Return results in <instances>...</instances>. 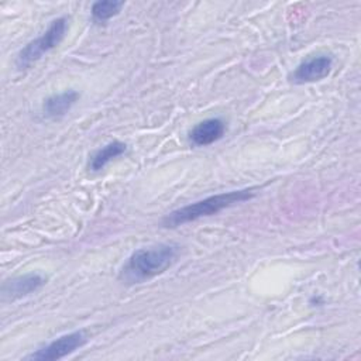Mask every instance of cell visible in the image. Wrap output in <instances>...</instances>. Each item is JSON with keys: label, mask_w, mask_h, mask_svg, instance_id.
I'll return each instance as SVG.
<instances>
[{"label": "cell", "mask_w": 361, "mask_h": 361, "mask_svg": "<svg viewBox=\"0 0 361 361\" xmlns=\"http://www.w3.org/2000/svg\"><path fill=\"white\" fill-rule=\"evenodd\" d=\"M179 255L176 244L161 243L135 250L121 267L118 279L127 285L145 282L171 268Z\"/></svg>", "instance_id": "6da1fadb"}, {"label": "cell", "mask_w": 361, "mask_h": 361, "mask_svg": "<svg viewBox=\"0 0 361 361\" xmlns=\"http://www.w3.org/2000/svg\"><path fill=\"white\" fill-rule=\"evenodd\" d=\"M254 195H255L254 189H240V190H230V192H223V193L204 197L202 200H197L195 203H190L188 206L179 207L168 213L162 219V226L173 228L185 223L199 220L202 217L217 214L227 207H231L237 203H243L252 199Z\"/></svg>", "instance_id": "7a4b0ae2"}, {"label": "cell", "mask_w": 361, "mask_h": 361, "mask_svg": "<svg viewBox=\"0 0 361 361\" xmlns=\"http://www.w3.org/2000/svg\"><path fill=\"white\" fill-rule=\"evenodd\" d=\"M68 30V18L58 17L51 21L48 28L35 39L30 41L24 48L20 49L16 65L18 69H25L31 66L34 62L41 59L47 52L56 48L63 39Z\"/></svg>", "instance_id": "3957f363"}, {"label": "cell", "mask_w": 361, "mask_h": 361, "mask_svg": "<svg viewBox=\"0 0 361 361\" xmlns=\"http://www.w3.org/2000/svg\"><path fill=\"white\" fill-rule=\"evenodd\" d=\"M87 341V337L85 331L76 330L72 333H66L63 336H59L58 338L49 341L48 344L38 348L35 353L30 354L27 360H35V361H49V360H59L63 358L76 350H79L85 343Z\"/></svg>", "instance_id": "277c9868"}, {"label": "cell", "mask_w": 361, "mask_h": 361, "mask_svg": "<svg viewBox=\"0 0 361 361\" xmlns=\"http://www.w3.org/2000/svg\"><path fill=\"white\" fill-rule=\"evenodd\" d=\"M333 68V56L330 54H317L300 62L290 73L289 79L293 83H310L324 79Z\"/></svg>", "instance_id": "5b68a950"}, {"label": "cell", "mask_w": 361, "mask_h": 361, "mask_svg": "<svg viewBox=\"0 0 361 361\" xmlns=\"http://www.w3.org/2000/svg\"><path fill=\"white\" fill-rule=\"evenodd\" d=\"M45 285V278L37 272H28L24 275L14 276L11 279L4 281L1 286L3 299L6 300H17L24 296H28L37 292L39 288Z\"/></svg>", "instance_id": "8992f818"}, {"label": "cell", "mask_w": 361, "mask_h": 361, "mask_svg": "<svg viewBox=\"0 0 361 361\" xmlns=\"http://www.w3.org/2000/svg\"><path fill=\"white\" fill-rule=\"evenodd\" d=\"M226 133V123L219 117L206 118L189 131V141L196 147H206L219 141Z\"/></svg>", "instance_id": "52a82bcc"}, {"label": "cell", "mask_w": 361, "mask_h": 361, "mask_svg": "<svg viewBox=\"0 0 361 361\" xmlns=\"http://www.w3.org/2000/svg\"><path fill=\"white\" fill-rule=\"evenodd\" d=\"M79 93L76 90H65L58 94L47 97L42 103V113L47 118H61L63 117L78 102Z\"/></svg>", "instance_id": "ba28073f"}, {"label": "cell", "mask_w": 361, "mask_h": 361, "mask_svg": "<svg viewBox=\"0 0 361 361\" xmlns=\"http://www.w3.org/2000/svg\"><path fill=\"white\" fill-rule=\"evenodd\" d=\"M127 149V145L118 140L110 141L106 145H103L100 149H97L89 159V171L99 172L102 171L107 164H110L113 159L123 155Z\"/></svg>", "instance_id": "9c48e42d"}, {"label": "cell", "mask_w": 361, "mask_h": 361, "mask_svg": "<svg viewBox=\"0 0 361 361\" xmlns=\"http://www.w3.org/2000/svg\"><path fill=\"white\" fill-rule=\"evenodd\" d=\"M124 6V1H117V0H100L93 3L92 6V18L96 23H104L114 16H117Z\"/></svg>", "instance_id": "30bf717a"}]
</instances>
